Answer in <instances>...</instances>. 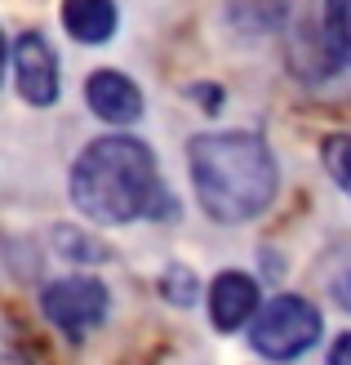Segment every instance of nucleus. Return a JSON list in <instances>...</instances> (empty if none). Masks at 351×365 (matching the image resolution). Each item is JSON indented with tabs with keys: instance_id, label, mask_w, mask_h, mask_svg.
<instances>
[{
	"instance_id": "2eb2a0df",
	"label": "nucleus",
	"mask_w": 351,
	"mask_h": 365,
	"mask_svg": "<svg viewBox=\"0 0 351 365\" xmlns=\"http://www.w3.org/2000/svg\"><path fill=\"white\" fill-rule=\"evenodd\" d=\"M0 81H5V31H0Z\"/></svg>"
},
{
	"instance_id": "4468645a",
	"label": "nucleus",
	"mask_w": 351,
	"mask_h": 365,
	"mask_svg": "<svg viewBox=\"0 0 351 365\" xmlns=\"http://www.w3.org/2000/svg\"><path fill=\"white\" fill-rule=\"evenodd\" d=\"M329 365H351V334H338L334 352H329Z\"/></svg>"
},
{
	"instance_id": "39448f33",
	"label": "nucleus",
	"mask_w": 351,
	"mask_h": 365,
	"mask_svg": "<svg viewBox=\"0 0 351 365\" xmlns=\"http://www.w3.org/2000/svg\"><path fill=\"white\" fill-rule=\"evenodd\" d=\"M9 67H14V85H18V98L31 103V107H53L63 94V71H58V53L45 41V31H23L14 41L9 53Z\"/></svg>"
},
{
	"instance_id": "1a4fd4ad",
	"label": "nucleus",
	"mask_w": 351,
	"mask_h": 365,
	"mask_svg": "<svg viewBox=\"0 0 351 365\" xmlns=\"http://www.w3.org/2000/svg\"><path fill=\"white\" fill-rule=\"evenodd\" d=\"M316 49L325 58V76H342V67L351 58V31H347V0H325Z\"/></svg>"
},
{
	"instance_id": "6e6552de",
	"label": "nucleus",
	"mask_w": 351,
	"mask_h": 365,
	"mask_svg": "<svg viewBox=\"0 0 351 365\" xmlns=\"http://www.w3.org/2000/svg\"><path fill=\"white\" fill-rule=\"evenodd\" d=\"M58 18H63L67 36L80 41V45H107L120 27L116 0H63Z\"/></svg>"
},
{
	"instance_id": "9d476101",
	"label": "nucleus",
	"mask_w": 351,
	"mask_h": 365,
	"mask_svg": "<svg viewBox=\"0 0 351 365\" xmlns=\"http://www.w3.org/2000/svg\"><path fill=\"white\" fill-rule=\"evenodd\" d=\"M289 0H227V23L245 36H271L285 27Z\"/></svg>"
},
{
	"instance_id": "0eeeda50",
	"label": "nucleus",
	"mask_w": 351,
	"mask_h": 365,
	"mask_svg": "<svg viewBox=\"0 0 351 365\" xmlns=\"http://www.w3.org/2000/svg\"><path fill=\"white\" fill-rule=\"evenodd\" d=\"M258 312V281L245 277V272H218L209 285V321L223 334L245 330Z\"/></svg>"
},
{
	"instance_id": "9b49d317",
	"label": "nucleus",
	"mask_w": 351,
	"mask_h": 365,
	"mask_svg": "<svg viewBox=\"0 0 351 365\" xmlns=\"http://www.w3.org/2000/svg\"><path fill=\"white\" fill-rule=\"evenodd\" d=\"M325 170L342 192L351 187V178H347V134H329L325 138Z\"/></svg>"
},
{
	"instance_id": "7ed1b4c3",
	"label": "nucleus",
	"mask_w": 351,
	"mask_h": 365,
	"mask_svg": "<svg viewBox=\"0 0 351 365\" xmlns=\"http://www.w3.org/2000/svg\"><path fill=\"white\" fill-rule=\"evenodd\" d=\"M320 330H325V321H320L316 303L303 299V294H281V299H271L253 312L249 343H253V352L267 356V361H293L307 348H316Z\"/></svg>"
},
{
	"instance_id": "ddd939ff",
	"label": "nucleus",
	"mask_w": 351,
	"mask_h": 365,
	"mask_svg": "<svg viewBox=\"0 0 351 365\" xmlns=\"http://www.w3.org/2000/svg\"><path fill=\"white\" fill-rule=\"evenodd\" d=\"M192 94L200 98V107H205V112H218V107H223V89H218V85H196Z\"/></svg>"
},
{
	"instance_id": "20e7f679",
	"label": "nucleus",
	"mask_w": 351,
	"mask_h": 365,
	"mask_svg": "<svg viewBox=\"0 0 351 365\" xmlns=\"http://www.w3.org/2000/svg\"><path fill=\"white\" fill-rule=\"evenodd\" d=\"M45 321L71 343H85L112 312V294L98 277H58L41 289Z\"/></svg>"
},
{
	"instance_id": "f8f14e48",
	"label": "nucleus",
	"mask_w": 351,
	"mask_h": 365,
	"mask_svg": "<svg viewBox=\"0 0 351 365\" xmlns=\"http://www.w3.org/2000/svg\"><path fill=\"white\" fill-rule=\"evenodd\" d=\"M160 289H164L169 299H178V303H192V294H196V281H192V272H187V267H174V272H164Z\"/></svg>"
},
{
	"instance_id": "f03ea898",
	"label": "nucleus",
	"mask_w": 351,
	"mask_h": 365,
	"mask_svg": "<svg viewBox=\"0 0 351 365\" xmlns=\"http://www.w3.org/2000/svg\"><path fill=\"white\" fill-rule=\"evenodd\" d=\"M187 170L196 200L214 223H249L271 210L281 192V165L263 134L253 130H214L187 143Z\"/></svg>"
},
{
	"instance_id": "423d86ee",
	"label": "nucleus",
	"mask_w": 351,
	"mask_h": 365,
	"mask_svg": "<svg viewBox=\"0 0 351 365\" xmlns=\"http://www.w3.org/2000/svg\"><path fill=\"white\" fill-rule=\"evenodd\" d=\"M85 103L89 112L107 125H134L142 116V89L134 76H125L116 67H98L85 81Z\"/></svg>"
},
{
	"instance_id": "f257e3e1",
	"label": "nucleus",
	"mask_w": 351,
	"mask_h": 365,
	"mask_svg": "<svg viewBox=\"0 0 351 365\" xmlns=\"http://www.w3.org/2000/svg\"><path fill=\"white\" fill-rule=\"evenodd\" d=\"M71 205L89 223H103V227L178 214V200L160 182L156 152L134 134L94 138L76 156V165H71Z\"/></svg>"
}]
</instances>
